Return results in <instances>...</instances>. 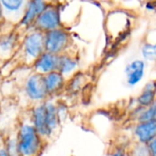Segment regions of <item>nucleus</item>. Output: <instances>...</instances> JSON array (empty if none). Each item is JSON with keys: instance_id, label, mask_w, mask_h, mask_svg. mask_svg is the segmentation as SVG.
Returning a JSON list of instances; mask_svg holds the SVG:
<instances>
[{"instance_id": "obj_3", "label": "nucleus", "mask_w": 156, "mask_h": 156, "mask_svg": "<svg viewBox=\"0 0 156 156\" xmlns=\"http://www.w3.org/2000/svg\"><path fill=\"white\" fill-rule=\"evenodd\" d=\"M26 93L34 101H42L49 97L42 74L35 73L29 77L26 83Z\"/></svg>"}, {"instance_id": "obj_8", "label": "nucleus", "mask_w": 156, "mask_h": 156, "mask_svg": "<svg viewBox=\"0 0 156 156\" xmlns=\"http://www.w3.org/2000/svg\"><path fill=\"white\" fill-rule=\"evenodd\" d=\"M59 57L60 55H56L51 52H43L34 62V68L36 73L44 75L49 73L58 71Z\"/></svg>"}, {"instance_id": "obj_16", "label": "nucleus", "mask_w": 156, "mask_h": 156, "mask_svg": "<svg viewBox=\"0 0 156 156\" xmlns=\"http://www.w3.org/2000/svg\"><path fill=\"white\" fill-rule=\"evenodd\" d=\"M128 156H150L147 144L135 141L127 151Z\"/></svg>"}, {"instance_id": "obj_22", "label": "nucleus", "mask_w": 156, "mask_h": 156, "mask_svg": "<svg viewBox=\"0 0 156 156\" xmlns=\"http://www.w3.org/2000/svg\"><path fill=\"white\" fill-rule=\"evenodd\" d=\"M0 156H9L7 149H0Z\"/></svg>"}, {"instance_id": "obj_11", "label": "nucleus", "mask_w": 156, "mask_h": 156, "mask_svg": "<svg viewBox=\"0 0 156 156\" xmlns=\"http://www.w3.org/2000/svg\"><path fill=\"white\" fill-rule=\"evenodd\" d=\"M79 66L78 59L74 55H70L67 52L62 53L59 57V65L58 71L64 76V77H71L73 75Z\"/></svg>"}, {"instance_id": "obj_23", "label": "nucleus", "mask_w": 156, "mask_h": 156, "mask_svg": "<svg viewBox=\"0 0 156 156\" xmlns=\"http://www.w3.org/2000/svg\"><path fill=\"white\" fill-rule=\"evenodd\" d=\"M152 107H153V113H154V119L156 120V101L153 103V105H152Z\"/></svg>"}, {"instance_id": "obj_9", "label": "nucleus", "mask_w": 156, "mask_h": 156, "mask_svg": "<svg viewBox=\"0 0 156 156\" xmlns=\"http://www.w3.org/2000/svg\"><path fill=\"white\" fill-rule=\"evenodd\" d=\"M45 87L49 96L59 94L66 88L67 80L59 71H54L43 75Z\"/></svg>"}, {"instance_id": "obj_17", "label": "nucleus", "mask_w": 156, "mask_h": 156, "mask_svg": "<svg viewBox=\"0 0 156 156\" xmlns=\"http://www.w3.org/2000/svg\"><path fill=\"white\" fill-rule=\"evenodd\" d=\"M1 1L2 4L9 10L19 9L23 3V0H1Z\"/></svg>"}, {"instance_id": "obj_12", "label": "nucleus", "mask_w": 156, "mask_h": 156, "mask_svg": "<svg viewBox=\"0 0 156 156\" xmlns=\"http://www.w3.org/2000/svg\"><path fill=\"white\" fill-rule=\"evenodd\" d=\"M156 101V82L151 81L147 83L141 89L140 95L137 98V103L139 107L148 108L153 105Z\"/></svg>"}, {"instance_id": "obj_5", "label": "nucleus", "mask_w": 156, "mask_h": 156, "mask_svg": "<svg viewBox=\"0 0 156 156\" xmlns=\"http://www.w3.org/2000/svg\"><path fill=\"white\" fill-rule=\"evenodd\" d=\"M36 25L41 30L46 32L59 29L61 20L58 10L54 8L46 9L36 20Z\"/></svg>"}, {"instance_id": "obj_15", "label": "nucleus", "mask_w": 156, "mask_h": 156, "mask_svg": "<svg viewBox=\"0 0 156 156\" xmlns=\"http://www.w3.org/2000/svg\"><path fill=\"white\" fill-rule=\"evenodd\" d=\"M86 82L85 76L81 73H75L69 78V81L66 84V89L71 91L72 93H76L79 91Z\"/></svg>"}, {"instance_id": "obj_24", "label": "nucleus", "mask_w": 156, "mask_h": 156, "mask_svg": "<svg viewBox=\"0 0 156 156\" xmlns=\"http://www.w3.org/2000/svg\"><path fill=\"white\" fill-rule=\"evenodd\" d=\"M153 51H154V55H155V58H156V43L153 44Z\"/></svg>"}, {"instance_id": "obj_7", "label": "nucleus", "mask_w": 156, "mask_h": 156, "mask_svg": "<svg viewBox=\"0 0 156 156\" xmlns=\"http://www.w3.org/2000/svg\"><path fill=\"white\" fill-rule=\"evenodd\" d=\"M124 72L127 85L129 87H135L144 77L145 62L143 60L136 59L127 64Z\"/></svg>"}, {"instance_id": "obj_20", "label": "nucleus", "mask_w": 156, "mask_h": 156, "mask_svg": "<svg viewBox=\"0 0 156 156\" xmlns=\"http://www.w3.org/2000/svg\"><path fill=\"white\" fill-rule=\"evenodd\" d=\"M147 147L150 156H156V137L147 144Z\"/></svg>"}, {"instance_id": "obj_18", "label": "nucleus", "mask_w": 156, "mask_h": 156, "mask_svg": "<svg viewBox=\"0 0 156 156\" xmlns=\"http://www.w3.org/2000/svg\"><path fill=\"white\" fill-rule=\"evenodd\" d=\"M7 151L9 154V156H22L18 149V144H17V140H10Z\"/></svg>"}, {"instance_id": "obj_25", "label": "nucleus", "mask_w": 156, "mask_h": 156, "mask_svg": "<svg viewBox=\"0 0 156 156\" xmlns=\"http://www.w3.org/2000/svg\"><path fill=\"white\" fill-rule=\"evenodd\" d=\"M0 16H1V8H0Z\"/></svg>"}, {"instance_id": "obj_1", "label": "nucleus", "mask_w": 156, "mask_h": 156, "mask_svg": "<svg viewBox=\"0 0 156 156\" xmlns=\"http://www.w3.org/2000/svg\"><path fill=\"white\" fill-rule=\"evenodd\" d=\"M42 138L32 124H23L17 140L18 149L22 156H36L41 150Z\"/></svg>"}, {"instance_id": "obj_6", "label": "nucleus", "mask_w": 156, "mask_h": 156, "mask_svg": "<svg viewBox=\"0 0 156 156\" xmlns=\"http://www.w3.org/2000/svg\"><path fill=\"white\" fill-rule=\"evenodd\" d=\"M135 141L148 144L156 137V120L152 119L145 122H138L133 128Z\"/></svg>"}, {"instance_id": "obj_4", "label": "nucleus", "mask_w": 156, "mask_h": 156, "mask_svg": "<svg viewBox=\"0 0 156 156\" xmlns=\"http://www.w3.org/2000/svg\"><path fill=\"white\" fill-rule=\"evenodd\" d=\"M25 51L27 55L34 59V62L45 52L44 35L41 31H36L30 34L25 40Z\"/></svg>"}, {"instance_id": "obj_19", "label": "nucleus", "mask_w": 156, "mask_h": 156, "mask_svg": "<svg viewBox=\"0 0 156 156\" xmlns=\"http://www.w3.org/2000/svg\"><path fill=\"white\" fill-rule=\"evenodd\" d=\"M13 46V38L12 37H6L0 41V49L3 51H9Z\"/></svg>"}, {"instance_id": "obj_13", "label": "nucleus", "mask_w": 156, "mask_h": 156, "mask_svg": "<svg viewBox=\"0 0 156 156\" xmlns=\"http://www.w3.org/2000/svg\"><path fill=\"white\" fill-rule=\"evenodd\" d=\"M46 108V120L47 127L51 136L60 126V113L58 107L52 102H44Z\"/></svg>"}, {"instance_id": "obj_14", "label": "nucleus", "mask_w": 156, "mask_h": 156, "mask_svg": "<svg viewBox=\"0 0 156 156\" xmlns=\"http://www.w3.org/2000/svg\"><path fill=\"white\" fill-rule=\"evenodd\" d=\"M46 9L45 0H30L25 17L23 18L22 23L29 25L33 20H37L38 17Z\"/></svg>"}, {"instance_id": "obj_21", "label": "nucleus", "mask_w": 156, "mask_h": 156, "mask_svg": "<svg viewBox=\"0 0 156 156\" xmlns=\"http://www.w3.org/2000/svg\"><path fill=\"white\" fill-rule=\"evenodd\" d=\"M109 156H128V152L124 149L119 148V149H117L116 151H114Z\"/></svg>"}, {"instance_id": "obj_2", "label": "nucleus", "mask_w": 156, "mask_h": 156, "mask_svg": "<svg viewBox=\"0 0 156 156\" xmlns=\"http://www.w3.org/2000/svg\"><path fill=\"white\" fill-rule=\"evenodd\" d=\"M71 43V38L68 32L61 28L48 31L44 35L45 51L56 55L65 53Z\"/></svg>"}, {"instance_id": "obj_10", "label": "nucleus", "mask_w": 156, "mask_h": 156, "mask_svg": "<svg viewBox=\"0 0 156 156\" xmlns=\"http://www.w3.org/2000/svg\"><path fill=\"white\" fill-rule=\"evenodd\" d=\"M32 125L34 126L37 132L41 135L42 139L50 137V133L47 127V120H46L45 103L40 104L34 108L32 111Z\"/></svg>"}]
</instances>
